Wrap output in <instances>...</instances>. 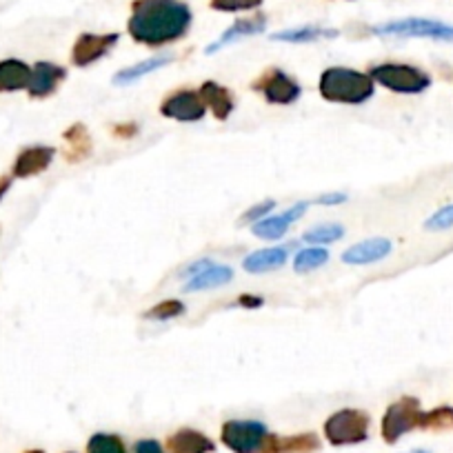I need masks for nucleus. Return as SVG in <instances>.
Instances as JSON below:
<instances>
[{
	"mask_svg": "<svg viewBox=\"0 0 453 453\" xmlns=\"http://www.w3.org/2000/svg\"><path fill=\"white\" fill-rule=\"evenodd\" d=\"M29 78H32V67L23 60H3L0 63V91H19L27 89Z\"/></svg>",
	"mask_w": 453,
	"mask_h": 453,
	"instance_id": "obj_19",
	"label": "nucleus"
},
{
	"mask_svg": "<svg viewBox=\"0 0 453 453\" xmlns=\"http://www.w3.org/2000/svg\"><path fill=\"white\" fill-rule=\"evenodd\" d=\"M411 453H426V451H422V449H416V451H411Z\"/></svg>",
	"mask_w": 453,
	"mask_h": 453,
	"instance_id": "obj_40",
	"label": "nucleus"
},
{
	"mask_svg": "<svg viewBox=\"0 0 453 453\" xmlns=\"http://www.w3.org/2000/svg\"><path fill=\"white\" fill-rule=\"evenodd\" d=\"M326 260H329V251L322 250V247H307V250H303L296 256L294 269L298 273H309L326 265Z\"/></svg>",
	"mask_w": 453,
	"mask_h": 453,
	"instance_id": "obj_26",
	"label": "nucleus"
},
{
	"mask_svg": "<svg viewBox=\"0 0 453 453\" xmlns=\"http://www.w3.org/2000/svg\"><path fill=\"white\" fill-rule=\"evenodd\" d=\"M136 132H138V127L134 123L116 125V127H113V134H119V136H123V138H132Z\"/></svg>",
	"mask_w": 453,
	"mask_h": 453,
	"instance_id": "obj_37",
	"label": "nucleus"
},
{
	"mask_svg": "<svg viewBox=\"0 0 453 453\" xmlns=\"http://www.w3.org/2000/svg\"><path fill=\"white\" fill-rule=\"evenodd\" d=\"M342 236H345V229L340 225H320L304 232L303 241L309 242V245H329V242L340 241Z\"/></svg>",
	"mask_w": 453,
	"mask_h": 453,
	"instance_id": "obj_27",
	"label": "nucleus"
},
{
	"mask_svg": "<svg viewBox=\"0 0 453 453\" xmlns=\"http://www.w3.org/2000/svg\"><path fill=\"white\" fill-rule=\"evenodd\" d=\"M320 96L329 103L363 104L373 96V78L347 67H329L320 76Z\"/></svg>",
	"mask_w": 453,
	"mask_h": 453,
	"instance_id": "obj_2",
	"label": "nucleus"
},
{
	"mask_svg": "<svg viewBox=\"0 0 453 453\" xmlns=\"http://www.w3.org/2000/svg\"><path fill=\"white\" fill-rule=\"evenodd\" d=\"M391 242L385 238H372V241H363L358 245L349 247L342 254V263L347 265H373L378 260L387 258L391 254Z\"/></svg>",
	"mask_w": 453,
	"mask_h": 453,
	"instance_id": "obj_15",
	"label": "nucleus"
},
{
	"mask_svg": "<svg viewBox=\"0 0 453 453\" xmlns=\"http://www.w3.org/2000/svg\"><path fill=\"white\" fill-rule=\"evenodd\" d=\"M265 27H267V19H265L263 14H256L251 16V19H241L236 20V23L232 25V27L226 29L225 34H222L220 38H218L213 45L207 47V54H216L220 47L229 45V42H236L241 41V38H247V36H256V34L265 32Z\"/></svg>",
	"mask_w": 453,
	"mask_h": 453,
	"instance_id": "obj_16",
	"label": "nucleus"
},
{
	"mask_svg": "<svg viewBox=\"0 0 453 453\" xmlns=\"http://www.w3.org/2000/svg\"><path fill=\"white\" fill-rule=\"evenodd\" d=\"M347 196L345 194H322L318 196L316 203L318 204H340V203H345Z\"/></svg>",
	"mask_w": 453,
	"mask_h": 453,
	"instance_id": "obj_36",
	"label": "nucleus"
},
{
	"mask_svg": "<svg viewBox=\"0 0 453 453\" xmlns=\"http://www.w3.org/2000/svg\"><path fill=\"white\" fill-rule=\"evenodd\" d=\"M10 185H12V178H0V198L7 194Z\"/></svg>",
	"mask_w": 453,
	"mask_h": 453,
	"instance_id": "obj_38",
	"label": "nucleus"
},
{
	"mask_svg": "<svg viewBox=\"0 0 453 453\" xmlns=\"http://www.w3.org/2000/svg\"><path fill=\"white\" fill-rule=\"evenodd\" d=\"M198 94H200V98H203L204 107H207L218 120L229 119L234 111V107H236L232 91L226 89V87L218 85V82H213V81L203 82V87H200Z\"/></svg>",
	"mask_w": 453,
	"mask_h": 453,
	"instance_id": "obj_14",
	"label": "nucleus"
},
{
	"mask_svg": "<svg viewBox=\"0 0 453 453\" xmlns=\"http://www.w3.org/2000/svg\"><path fill=\"white\" fill-rule=\"evenodd\" d=\"M172 63V56H156V58H150V60H142V63L134 65V67H127L123 69V72H119L116 76H113V85H132V82L141 81L142 76H147V73L156 72V69L165 67V65Z\"/></svg>",
	"mask_w": 453,
	"mask_h": 453,
	"instance_id": "obj_22",
	"label": "nucleus"
},
{
	"mask_svg": "<svg viewBox=\"0 0 453 453\" xmlns=\"http://www.w3.org/2000/svg\"><path fill=\"white\" fill-rule=\"evenodd\" d=\"M307 207H309L307 203H298V204H294V207L287 209V211L282 213V218H285L287 222H296V220H298V218H303V216H304V211H307Z\"/></svg>",
	"mask_w": 453,
	"mask_h": 453,
	"instance_id": "obj_34",
	"label": "nucleus"
},
{
	"mask_svg": "<svg viewBox=\"0 0 453 453\" xmlns=\"http://www.w3.org/2000/svg\"><path fill=\"white\" fill-rule=\"evenodd\" d=\"M191 10L182 0H134L129 36L147 47H163L187 36Z\"/></svg>",
	"mask_w": 453,
	"mask_h": 453,
	"instance_id": "obj_1",
	"label": "nucleus"
},
{
	"mask_svg": "<svg viewBox=\"0 0 453 453\" xmlns=\"http://www.w3.org/2000/svg\"><path fill=\"white\" fill-rule=\"evenodd\" d=\"M134 451L136 453H165L163 447H160L156 440H141V442H136Z\"/></svg>",
	"mask_w": 453,
	"mask_h": 453,
	"instance_id": "obj_33",
	"label": "nucleus"
},
{
	"mask_svg": "<svg viewBox=\"0 0 453 453\" xmlns=\"http://www.w3.org/2000/svg\"><path fill=\"white\" fill-rule=\"evenodd\" d=\"M25 453H45V451H41V449H29V451H25Z\"/></svg>",
	"mask_w": 453,
	"mask_h": 453,
	"instance_id": "obj_39",
	"label": "nucleus"
},
{
	"mask_svg": "<svg viewBox=\"0 0 453 453\" xmlns=\"http://www.w3.org/2000/svg\"><path fill=\"white\" fill-rule=\"evenodd\" d=\"M369 416L360 409H342L325 422V435L334 447L360 444L369 438Z\"/></svg>",
	"mask_w": 453,
	"mask_h": 453,
	"instance_id": "obj_4",
	"label": "nucleus"
},
{
	"mask_svg": "<svg viewBox=\"0 0 453 453\" xmlns=\"http://www.w3.org/2000/svg\"><path fill=\"white\" fill-rule=\"evenodd\" d=\"M67 78V69L54 63H36L32 69L27 91L32 98H47L58 89L60 82Z\"/></svg>",
	"mask_w": 453,
	"mask_h": 453,
	"instance_id": "obj_11",
	"label": "nucleus"
},
{
	"mask_svg": "<svg viewBox=\"0 0 453 453\" xmlns=\"http://www.w3.org/2000/svg\"><path fill=\"white\" fill-rule=\"evenodd\" d=\"M272 209H276V203H273V200H263V203L254 204V207H251L247 213H242L241 222H258V220H263V218L267 216V213L272 211Z\"/></svg>",
	"mask_w": 453,
	"mask_h": 453,
	"instance_id": "obj_32",
	"label": "nucleus"
},
{
	"mask_svg": "<svg viewBox=\"0 0 453 453\" xmlns=\"http://www.w3.org/2000/svg\"><path fill=\"white\" fill-rule=\"evenodd\" d=\"M254 89L265 96V100L272 104H291L300 98L303 89L298 82L285 73L282 69L272 67L254 82Z\"/></svg>",
	"mask_w": 453,
	"mask_h": 453,
	"instance_id": "obj_8",
	"label": "nucleus"
},
{
	"mask_svg": "<svg viewBox=\"0 0 453 453\" xmlns=\"http://www.w3.org/2000/svg\"><path fill=\"white\" fill-rule=\"evenodd\" d=\"M169 453H213L216 444L196 429H180L167 440Z\"/></svg>",
	"mask_w": 453,
	"mask_h": 453,
	"instance_id": "obj_17",
	"label": "nucleus"
},
{
	"mask_svg": "<svg viewBox=\"0 0 453 453\" xmlns=\"http://www.w3.org/2000/svg\"><path fill=\"white\" fill-rule=\"evenodd\" d=\"M265 0H209V7L225 14H236V12H251L258 10Z\"/></svg>",
	"mask_w": 453,
	"mask_h": 453,
	"instance_id": "obj_30",
	"label": "nucleus"
},
{
	"mask_svg": "<svg viewBox=\"0 0 453 453\" xmlns=\"http://www.w3.org/2000/svg\"><path fill=\"white\" fill-rule=\"evenodd\" d=\"M420 429L451 431L453 429V407H438V409H431V411H422Z\"/></svg>",
	"mask_w": 453,
	"mask_h": 453,
	"instance_id": "obj_25",
	"label": "nucleus"
},
{
	"mask_svg": "<svg viewBox=\"0 0 453 453\" xmlns=\"http://www.w3.org/2000/svg\"><path fill=\"white\" fill-rule=\"evenodd\" d=\"M160 113L165 119L178 120V123H198V120L204 119L207 107H204L198 91L178 89L163 100Z\"/></svg>",
	"mask_w": 453,
	"mask_h": 453,
	"instance_id": "obj_9",
	"label": "nucleus"
},
{
	"mask_svg": "<svg viewBox=\"0 0 453 453\" xmlns=\"http://www.w3.org/2000/svg\"><path fill=\"white\" fill-rule=\"evenodd\" d=\"M56 150L54 147H27L19 154L14 163V176L16 178H29V176H38V173L45 172L47 167L51 165L54 160Z\"/></svg>",
	"mask_w": 453,
	"mask_h": 453,
	"instance_id": "obj_13",
	"label": "nucleus"
},
{
	"mask_svg": "<svg viewBox=\"0 0 453 453\" xmlns=\"http://www.w3.org/2000/svg\"><path fill=\"white\" fill-rule=\"evenodd\" d=\"M369 76L373 78V82L395 91V94H420V91L429 89L431 85L429 73L413 67V65H400V63L378 65V67L372 69Z\"/></svg>",
	"mask_w": 453,
	"mask_h": 453,
	"instance_id": "obj_3",
	"label": "nucleus"
},
{
	"mask_svg": "<svg viewBox=\"0 0 453 453\" xmlns=\"http://www.w3.org/2000/svg\"><path fill=\"white\" fill-rule=\"evenodd\" d=\"M263 303L265 300L260 298V296H241V298H238V304H241V307H245V309H258V307H263Z\"/></svg>",
	"mask_w": 453,
	"mask_h": 453,
	"instance_id": "obj_35",
	"label": "nucleus"
},
{
	"mask_svg": "<svg viewBox=\"0 0 453 453\" xmlns=\"http://www.w3.org/2000/svg\"><path fill=\"white\" fill-rule=\"evenodd\" d=\"M376 36H403V38H431V41L453 42V25L429 19H403L391 20L372 27Z\"/></svg>",
	"mask_w": 453,
	"mask_h": 453,
	"instance_id": "obj_5",
	"label": "nucleus"
},
{
	"mask_svg": "<svg viewBox=\"0 0 453 453\" xmlns=\"http://www.w3.org/2000/svg\"><path fill=\"white\" fill-rule=\"evenodd\" d=\"M65 141L72 145V150H69V158L72 160L87 158V156L91 154L89 132L85 129V125H73L72 129H67V132H65Z\"/></svg>",
	"mask_w": 453,
	"mask_h": 453,
	"instance_id": "obj_24",
	"label": "nucleus"
},
{
	"mask_svg": "<svg viewBox=\"0 0 453 453\" xmlns=\"http://www.w3.org/2000/svg\"><path fill=\"white\" fill-rule=\"evenodd\" d=\"M338 32L335 29H326V27H316V25H304V27H294V29H285V32L272 34V41L276 42H316V41H326V38H335Z\"/></svg>",
	"mask_w": 453,
	"mask_h": 453,
	"instance_id": "obj_21",
	"label": "nucleus"
},
{
	"mask_svg": "<svg viewBox=\"0 0 453 453\" xmlns=\"http://www.w3.org/2000/svg\"><path fill=\"white\" fill-rule=\"evenodd\" d=\"M289 225L282 216H272V218H263V220L254 222L251 226V234L263 241H280L287 232H289Z\"/></svg>",
	"mask_w": 453,
	"mask_h": 453,
	"instance_id": "obj_23",
	"label": "nucleus"
},
{
	"mask_svg": "<svg viewBox=\"0 0 453 453\" xmlns=\"http://www.w3.org/2000/svg\"><path fill=\"white\" fill-rule=\"evenodd\" d=\"M185 313V304L180 300H163L156 307H151L150 311L145 313V318H151V320H172V318H178Z\"/></svg>",
	"mask_w": 453,
	"mask_h": 453,
	"instance_id": "obj_29",
	"label": "nucleus"
},
{
	"mask_svg": "<svg viewBox=\"0 0 453 453\" xmlns=\"http://www.w3.org/2000/svg\"><path fill=\"white\" fill-rule=\"evenodd\" d=\"M422 409L418 398L404 395L398 403L391 404L387 409L385 418H382V438L387 444H395L404 434L413 429H420Z\"/></svg>",
	"mask_w": 453,
	"mask_h": 453,
	"instance_id": "obj_6",
	"label": "nucleus"
},
{
	"mask_svg": "<svg viewBox=\"0 0 453 453\" xmlns=\"http://www.w3.org/2000/svg\"><path fill=\"white\" fill-rule=\"evenodd\" d=\"M234 269L226 267V265H209L204 272L196 273L189 278V282L185 285V291H204V289H216V287L226 285L232 282Z\"/></svg>",
	"mask_w": 453,
	"mask_h": 453,
	"instance_id": "obj_20",
	"label": "nucleus"
},
{
	"mask_svg": "<svg viewBox=\"0 0 453 453\" xmlns=\"http://www.w3.org/2000/svg\"><path fill=\"white\" fill-rule=\"evenodd\" d=\"M87 453H127V451H125V444L119 435L96 434L89 438Z\"/></svg>",
	"mask_w": 453,
	"mask_h": 453,
	"instance_id": "obj_28",
	"label": "nucleus"
},
{
	"mask_svg": "<svg viewBox=\"0 0 453 453\" xmlns=\"http://www.w3.org/2000/svg\"><path fill=\"white\" fill-rule=\"evenodd\" d=\"M120 41L119 34H81L73 42L72 63L76 67H89L96 60L107 56Z\"/></svg>",
	"mask_w": 453,
	"mask_h": 453,
	"instance_id": "obj_10",
	"label": "nucleus"
},
{
	"mask_svg": "<svg viewBox=\"0 0 453 453\" xmlns=\"http://www.w3.org/2000/svg\"><path fill=\"white\" fill-rule=\"evenodd\" d=\"M320 449V440L316 434L300 435H273L269 434L260 453H316Z\"/></svg>",
	"mask_w": 453,
	"mask_h": 453,
	"instance_id": "obj_12",
	"label": "nucleus"
},
{
	"mask_svg": "<svg viewBox=\"0 0 453 453\" xmlns=\"http://www.w3.org/2000/svg\"><path fill=\"white\" fill-rule=\"evenodd\" d=\"M287 263V250L285 247H269V250H258L250 254L242 263L245 272L250 273H267L273 269H280Z\"/></svg>",
	"mask_w": 453,
	"mask_h": 453,
	"instance_id": "obj_18",
	"label": "nucleus"
},
{
	"mask_svg": "<svg viewBox=\"0 0 453 453\" xmlns=\"http://www.w3.org/2000/svg\"><path fill=\"white\" fill-rule=\"evenodd\" d=\"M425 226L429 229V232H440V229H449V226H453V204H447V207L438 209V211L425 222Z\"/></svg>",
	"mask_w": 453,
	"mask_h": 453,
	"instance_id": "obj_31",
	"label": "nucleus"
},
{
	"mask_svg": "<svg viewBox=\"0 0 453 453\" xmlns=\"http://www.w3.org/2000/svg\"><path fill=\"white\" fill-rule=\"evenodd\" d=\"M220 435L234 453H260L269 431L258 420H229L222 425Z\"/></svg>",
	"mask_w": 453,
	"mask_h": 453,
	"instance_id": "obj_7",
	"label": "nucleus"
}]
</instances>
